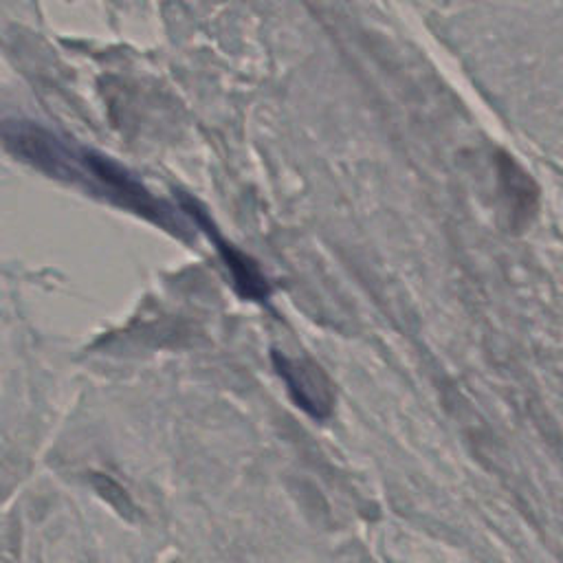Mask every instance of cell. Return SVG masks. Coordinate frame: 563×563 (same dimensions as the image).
I'll return each mask as SVG.
<instances>
[{
	"instance_id": "cell-2",
	"label": "cell",
	"mask_w": 563,
	"mask_h": 563,
	"mask_svg": "<svg viewBox=\"0 0 563 563\" xmlns=\"http://www.w3.org/2000/svg\"><path fill=\"white\" fill-rule=\"evenodd\" d=\"M178 200H181L183 212L187 216H192V220L198 224L200 232L216 244L218 255L222 258L229 273H232L236 293L247 301H267L271 297L273 289H271V282L267 279V275L262 273L260 264L255 262L251 255L240 251L234 242H229L227 238L220 236L210 212L205 210L196 198L187 196L185 192H178Z\"/></svg>"
},
{
	"instance_id": "cell-5",
	"label": "cell",
	"mask_w": 563,
	"mask_h": 563,
	"mask_svg": "<svg viewBox=\"0 0 563 563\" xmlns=\"http://www.w3.org/2000/svg\"><path fill=\"white\" fill-rule=\"evenodd\" d=\"M497 174H500V187L506 202V210L510 216V224L515 229L526 227L539 202V187L532 181V176L506 152L497 155Z\"/></svg>"
},
{
	"instance_id": "cell-1",
	"label": "cell",
	"mask_w": 563,
	"mask_h": 563,
	"mask_svg": "<svg viewBox=\"0 0 563 563\" xmlns=\"http://www.w3.org/2000/svg\"><path fill=\"white\" fill-rule=\"evenodd\" d=\"M0 141L14 157L48 176L60 178V181L84 178L80 155H75L62 139L33 121H3L0 123Z\"/></svg>"
},
{
	"instance_id": "cell-4",
	"label": "cell",
	"mask_w": 563,
	"mask_h": 563,
	"mask_svg": "<svg viewBox=\"0 0 563 563\" xmlns=\"http://www.w3.org/2000/svg\"><path fill=\"white\" fill-rule=\"evenodd\" d=\"M84 176H93L95 181L104 187L113 198H117L125 207L143 214L145 218L155 220L163 227H170V210L167 205L152 196L133 174H128L119 163L113 159L97 155V152H82L80 155Z\"/></svg>"
},
{
	"instance_id": "cell-3",
	"label": "cell",
	"mask_w": 563,
	"mask_h": 563,
	"mask_svg": "<svg viewBox=\"0 0 563 563\" xmlns=\"http://www.w3.org/2000/svg\"><path fill=\"white\" fill-rule=\"evenodd\" d=\"M277 376L286 383L293 403L315 420H326L335 407V386L328 374L311 359H291V356L271 354Z\"/></svg>"
}]
</instances>
